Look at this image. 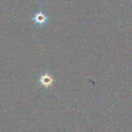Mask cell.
Segmentation results:
<instances>
[{
	"label": "cell",
	"instance_id": "6da1fadb",
	"mask_svg": "<svg viewBox=\"0 0 132 132\" xmlns=\"http://www.w3.org/2000/svg\"><path fill=\"white\" fill-rule=\"evenodd\" d=\"M48 16L45 12L41 10H38L32 18L33 23L39 27L45 26L48 22Z\"/></svg>",
	"mask_w": 132,
	"mask_h": 132
},
{
	"label": "cell",
	"instance_id": "7a4b0ae2",
	"mask_svg": "<svg viewBox=\"0 0 132 132\" xmlns=\"http://www.w3.org/2000/svg\"><path fill=\"white\" fill-rule=\"evenodd\" d=\"M54 81V80L51 75L48 74L47 72H45L44 74L41 75L38 80V82L40 85L45 88H48L51 87Z\"/></svg>",
	"mask_w": 132,
	"mask_h": 132
}]
</instances>
